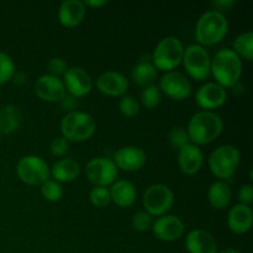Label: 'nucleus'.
Listing matches in <instances>:
<instances>
[{
  "label": "nucleus",
  "mask_w": 253,
  "mask_h": 253,
  "mask_svg": "<svg viewBox=\"0 0 253 253\" xmlns=\"http://www.w3.org/2000/svg\"><path fill=\"white\" fill-rule=\"evenodd\" d=\"M185 130L190 143L197 146L209 145L222 133L224 121L214 111H199L190 118Z\"/></svg>",
  "instance_id": "1"
},
{
  "label": "nucleus",
  "mask_w": 253,
  "mask_h": 253,
  "mask_svg": "<svg viewBox=\"0 0 253 253\" xmlns=\"http://www.w3.org/2000/svg\"><path fill=\"white\" fill-rule=\"evenodd\" d=\"M210 74L225 89L234 88L241 78L242 59L231 48L220 49L211 59Z\"/></svg>",
  "instance_id": "2"
},
{
  "label": "nucleus",
  "mask_w": 253,
  "mask_h": 253,
  "mask_svg": "<svg viewBox=\"0 0 253 253\" xmlns=\"http://www.w3.org/2000/svg\"><path fill=\"white\" fill-rule=\"evenodd\" d=\"M229 31V22L224 12L209 10L198 19L195 25V40L198 44L214 46L224 40Z\"/></svg>",
  "instance_id": "3"
},
{
  "label": "nucleus",
  "mask_w": 253,
  "mask_h": 253,
  "mask_svg": "<svg viewBox=\"0 0 253 253\" xmlns=\"http://www.w3.org/2000/svg\"><path fill=\"white\" fill-rule=\"evenodd\" d=\"M96 123L93 116L84 111L74 110L64 115L61 121L62 137L72 142H84L93 137Z\"/></svg>",
  "instance_id": "4"
},
{
  "label": "nucleus",
  "mask_w": 253,
  "mask_h": 253,
  "mask_svg": "<svg viewBox=\"0 0 253 253\" xmlns=\"http://www.w3.org/2000/svg\"><path fill=\"white\" fill-rule=\"evenodd\" d=\"M241 163V153L232 145H224L215 148L209 156L208 166L212 174L219 180H229L237 172Z\"/></svg>",
  "instance_id": "5"
},
{
  "label": "nucleus",
  "mask_w": 253,
  "mask_h": 253,
  "mask_svg": "<svg viewBox=\"0 0 253 253\" xmlns=\"http://www.w3.org/2000/svg\"><path fill=\"white\" fill-rule=\"evenodd\" d=\"M184 56V44L178 37L168 36L161 40L155 47L152 63L157 71L165 73L172 72L182 63Z\"/></svg>",
  "instance_id": "6"
},
{
  "label": "nucleus",
  "mask_w": 253,
  "mask_h": 253,
  "mask_svg": "<svg viewBox=\"0 0 253 253\" xmlns=\"http://www.w3.org/2000/svg\"><path fill=\"white\" fill-rule=\"evenodd\" d=\"M145 211L151 216H163L172 209L174 204V194L166 184H152L146 189L142 197Z\"/></svg>",
  "instance_id": "7"
},
{
  "label": "nucleus",
  "mask_w": 253,
  "mask_h": 253,
  "mask_svg": "<svg viewBox=\"0 0 253 253\" xmlns=\"http://www.w3.org/2000/svg\"><path fill=\"white\" fill-rule=\"evenodd\" d=\"M182 63L190 78L195 79V81H205L210 76L211 58L205 47L200 46V44L193 43L184 48Z\"/></svg>",
  "instance_id": "8"
},
{
  "label": "nucleus",
  "mask_w": 253,
  "mask_h": 253,
  "mask_svg": "<svg viewBox=\"0 0 253 253\" xmlns=\"http://www.w3.org/2000/svg\"><path fill=\"white\" fill-rule=\"evenodd\" d=\"M16 174L27 185H41L49 179V167L46 161L36 155L24 156L16 165Z\"/></svg>",
  "instance_id": "9"
},
{
  "label": "nucleus",
  "mask_w": 253,
  "mask_h": 253,
  "mask_svg": "<svg viewBox=\"0 0 253 253\" xmlns=\"http://www.w3.org/2000/svg\"><path fill=\"white\" fill-rule=\"evenodd\" d=\"M118 167L113 160L105 157H96L89 161L85 167V175L94 187L108 188L114 184L118 178Z\"/></svg>",
  "instance_id": "10"
},
{
  "label": "nucleus",
  "mask_w": 253,
  "mask_h": 253,
  "mask_svg": "<svg viewBox=\"0 0 253 253\" xmlns=\"http://www.w3.org/2000/svg\"><path fill=\"white\" fill-rule=\"evenodd\" d=\"M158 88L161 93L177 101L185 100L192 95V83L180 72L172 71L163 74Z\"/></svg>",
  "instance_id": "11"
},
{
  "label": "nucleus",
  "mask_w": 253,
  "mask_h": 253,
  "mask_svg": "<svg viewBox=\"0 0 253 253\" xmlns=\"http://www.w3.org/2000/svg\"><path fill=\"white\" fill-rule=\"evenodd\" d=\"M63 83L69 95L76 99L88 95L93 89V81L88 72L79 66H73L63 74Z\"/></svg>",
  "instance_id": "12"
},
{
  "label": "nucleus",
  "mask_w": 253,
  "mask_h": 253,
  "mask_svg": "<svg viewBox=\"0 0 253 253\" xmlns=\"http://www.w3.org/2000/svg\"><path fill=\"white\" fill-rule=\"evenodd\" d=\"M227 99V91L224 86L216 82H209L203 84L195 91V101L203 111H214L225 104Z\"/></svg>",
  "instance_id": "13"
},
{
  "label": "nucleus",
  "mask_w": 253,
  "mask_h": 253,
  "mask_svg": "<svg viewBox=\"0 0 253 253\" xmlns=\"http://www.w3.org/2000/svg\"><path fill=\"white\" fill-rule=\"evenodd\" d=\"M34 90L41 100L47 101V103H57L67 95L63 81L51 74H43L35 82Z\"/></svg>",
  "instance_id": "14"
},
{
  "label": "nucleus",
  "mask_w": 253,
  "mask_h": 253,
  "mask_svg": "<svg viewBox=\"0 0 253 253\" xmlns=\"http://www.w3.org/2000/svg\"><path fill=\"white\" fill-rule=\"evenodd\" d=\"M184 222L175 215H163L152 225L155 237L165 242H173L179 240L184 234Z\"/></svg>",
  "instance_id": "15"
},
{
  "label": "nucleus",
  "mask_w": 253,
  "mask_h": 253,
  "mask_svg": "<svg viewBox=\"0 0 253 253\" xmlns=\"http://www.w3.org/2000/svg\"><path fill=\"white\" fill-rule=\"evenodd\" d=\"M96 88L104 95L121 98L128 89V81L124 74L115 71H106L96 78Z\"/></svg>",
  "instance_id": "16"
},
{
  "label": "nucleus",
  "mask_w": 253,
  "mask_h": 253,
  "mask_svg": "<svg viewBox=\"0 0 253 253\" xmlns=\"http://www.w3.org/2000/svg\"><path fill=\"white\" fill-rule=\"evenodd\" d=\"M114 163L118 169L125 172L140 170L146 163V153L137 146H125L114 153Z\"/></svg>",
  "instance_id": "17"
},
{
  "label": "nucleus",
  "mask_w": 253,
  "mask_h": 253,
  "mask_svg": "<svg viewBox=\"0 0 253 253\" xmlns=\"http://www.w3.org/2000/svg\"><path fill=\"white\" fill-rule=\"evenodd\" d=\"M204 163V153L199 146L194 143L184 146L178 153V166L187 175H194L202 169Z\"/></svg>",
  "instance_id": "18"
},
{
  "label": "nucleus",
  "mask_w": 253,
  "mask_h": 253,
  "mask_svg": "<svg viewBox=\"0 0 253 253\" xmlns=\"http://www.w3.org/2000/svg\"><path fill=\"white\" fill-rule=\"evenodd\" d=\"M253 212L251 207L237 204L230 209L227 215V226L230 231L236 235H244L252 227Z\"/></svg>",
  "instance_id": "19"
},
{
  "label": "nucleus",
  "mask_w": 253,
  "mask_h": 253,
  "mask_svg": "<svg viewBox=\"0 0 253 253\" xmlns=\"http://www.w3.org/2000/svg\"><path fill=\"white\" fill-rule=\"evenodd\" d=\"M185 247L189 253H216L217 242L210 232L202 229L192 230L185 237Z\"/></svg>",
  "instance_id": "20"
},
{
  "label": "nucleus",
  "mask_w": 253,
  "mask_h": 253,
  "mask_svg": "<svg viewBox=\"0 0 253 253\" xmlns=\"http://www.w3.org/2000/svg\"><path fill=\"white\" fill-rule=\"evenodd\" d=\"M85 9L81 0H66L58 9V20L66 29H73L81 25L85 17Z\"/></svg>",
  "instance_id": "21"
},
{
  "label": "nucleus",
  "mask_w": 253,
  "mask_h": 253,
  "mask_svg": "<svg viewBox=\"0 0 253 253\" xmlns=\"http://www.w3.org/2000/svg\"><path fill=\"white\" fill-rule=\"evenodd\" d=\"M109 192L111 202L120 208H130L137 199V190L135 185L125 179L116 180L114 184H111Z\"/></svg>",
  "instance_id": "22"
},
{
  "label": "nucleus",
  "mask_w": 253,
  "mask_h": 253,
  "mask_svg": "<svg viewBox=\"0 0 253 253\" xmlns=\"http://www.w3.org/2000/svg\"><path fill=\"white\" fill-rule=\"evenodd\" d=\"M53 180L58 183L73 182L81 174V166L73 158H61L49 168Z\"/></svg>",
  "instance_id": "23"
},
{
  "label": "nucleus",
  "mask_w": 253,
  "mask_h": 253,
  "mask_svg": "<svg viewBox=\"0 0 253 253\" xmlns=\"http://www.w3.org/2000/svg\"><path fill=\"white\" fill-rule=\"evenodd\" d=\"M232 190L229 183L224 180H216L211 183L208 189V200L211 208L216 210H224L231 203Z\"/></svg>",
  "instance_id": "24"
},
{
  "label": "nucleus",
  "mask_w": 253,
  "mask_h": 253,
  "mask_svg": "<svg viewBox=\"0 0 253 253\" xmlns=\"http://www.w3.org/2000/svg\"><path fill=\"white\" fill-rule=\"evenodd\" d=\"M22 124V113L17 106L5 105L0 108V133L15 132Z\"/></svg>",
  "instance_id": "25"
},
{
  "label": "nucleus",
  "mask_w": 253,
  "mask_h": 253,
  "mask_svg": "<svg viewBox=\"0 0 253 253\" xmlns=\"http://www.w3.org/2000/svg\"><path fill=\"white\" fill-rule=\"evenodd\" d=\"M131 77L137 85L147 86L153 84L155 79L157 78V69L153 66L152 62L143 59L135 64L131 72Z\"/></svg>",
  "instance_id": "26"
},
{
  "label": "nucleus",
  "mask_w": 253,
  "mask_h": 253,
  "mask_svg": "<svg viewBox=\"0 0 253 253\" xmlns=\"http://www.w3.org/2000/svg\"><path fill=\"white\" fill-rule=\"evenodd\" d=\"M232 51L240 57L246 61H252L253 59V34L251 31L244 32L239 35L234 41V48Z\"/></svg>",
  "instance_id": "27"
},
{
  "label": "nucleus",
  "mask_w": 253,
  "mask_h": 253,
  "mask_svg": "<svg viewBox=\"0 0 253 253\" xmlns=\"http://www.w3.org/2000/svg\"><path fill=\"white\" fill-rule=\"evenodd\" d=\"M162 100V93H161L160 88L156 84H150V85L145 86L141 93V104L145 106L148 110L157 108Z\"/></svg>",
  "instance_id": "28"
},
{
  "label": "nucleus",
  "mask_w": 253,
  "mask_h": 253,
  "mask_svg": "<svg viewBox=\"0 0 253 253\" xmlns=\"http://www.w3.org/2000/svg\"><path fill=\"white\" fill-rule=\"evenodd\" d=\"M63 188H62L61 183L56 182L53 179H47L46 182L41 184V194L47 202L56 203L61 200L63 197Z\"/></svg>",
  "instance_id": "29"
},
{
  "label": "nucleus",
  "mask_w": 253,
  "mask_h": 253,
  "mask_svg": "<svg viewBox=\"0 0 253 253\" xmlns=\"http://www.w3.org/2000/svg\"><path fill=\"white\" fill-rule=\"evenodd\" d=\"M15 73H16V69H15V63L11 57L5 52H0V85L11 81Z\"/></svg>",
  "instance_id": "30"
},
{
  "label": "nucleus",
  "mask_w": 253,
  "mask_h": 253,
  "mask_svg": "<svg viewBox=\"0 0 253 253\" xmlns=\"http://www.w3.org/2000/svg\"><path fill=\"white\" fill-rule=\"evenodd\" d=\"M141 109V104L132 95L121 96L120 103H119V110L126 118H135L138 115Z\"/></svg>",
  "instance_id": "31"
},
{
  "label": "nucleus",
  "mask_w": 253,
  "mask_h": 253,
  "mask_svg": "<svg viewBox=\"0 0 253 253\" xmlns=\"http://www.w3.org/2000/svg\"><path fill=\"white\" fill-rule=\"evenodd\" d=\"M89 199H90V203L95 208H105L111 202L110 192H109L108 188L94 187L90 190Z\"/></svg>",
  "instance_id": "32"
},
{
  "label": "nucleus",
  "mask_w": 253,
  "mask_h": 253,
  "mask_svg": "<svg viewBox=\"0 0 253 253\" xmlns=\"http://www.w3.org/2000/svg\"><path fill=\"white\" fill-rule=\"evenodd\" d=\"M168 138H169V142L173 147L183 148L184 146L189 145L190 140L189 136H188V132L185 128L183 127H174L169 131V135H168Z\"/></svg>",
  "instance_id": "33"
},
{
  "label": "nucleus",
  "mask_w": 253,
  "mask_h": 253,
  "mask_svg": "<svg viewBox=\"0 0 253 253\" xmlns=\"http://www.w3.org/2000/svg\"><path fill=\"white\" fill-rule=\"evenodd\" d=\"M153 220L146 211H138L132 216V227L138 232H146L152 229Z\"/></svg>",
  "instance_id": "34"
},
{
  "label": "nucleus",
  "mask_w": 253,
  "mask_h": 253,
  "mask_svg": "<svg viewBox=\"0 0 253 253\" xmlns=\"http://www.w3.org/2000/svg\"><path fill=\"white\" fill-rule=\"evenodd\" d=\"M49 151L54 157H64L69 151V142L62 136L53 138L49 145Z\"/></svg>",
  "instance_id": "35"
},
{
  "label": "nucleus",
  "mask_w": 253,
  "mask_h": 253,
  "mask_svg": "<svg viewBox=\"0 0 253 253\" xmlns=\"http://www.w3.org/2000/svg\"><path fill=\"white\" fill-rule=\"evenodd\" d=\"M47 67H48L49 74L54 77H58V78L59 76H63L67 69H68L66 61L63 58H61V57H53V58L49 59Z\"/></svg>",
  "instance_id": "36"
},
{
  "label": "nucleus",
  "mask_w": 253,
  "mask_h": 253,
  "mask_svg": "<svg viewBox=\"0 0 253 253\" xmlns=\"http://www.w3.org/2000/svg\"><path fill=\"white\" fill-rule=\"evenodd\" d=\"M239 200L240 204H244L250 207L253 203V188L251 184H245L239 190Z\"/></svg>",
  "instance_id": "37"
},
{
  "label": "nucleus",
  "mask_w": 253,
  "mask_h": 253,
  "mask_svg": "<svg viewBox=\"0 0 253 253\" xmlns=\"http://www.w3.org/2000/svg\"><path fill=\"white\" fill-rule=\"evenodd\" d=\"M212 5L216 7L217 11L222 12V10H224V11H227V10H230L231 7H234L235 1L234 0H217V1H212Z\"/></svg>",
  "instance_id": "38"
},
{
  "label": "nucleus",
  "mask_w": 253,
  "mask_h": 253,
  "mask_svg": "<svg viewBox=\"0 0 253 253\" xmlns=\"http://www.w3.org/2000/svg\"><path fill=\"white\" fill-rule=\"evenodd\" d=\"M59 103H62V105H63L64 110H68L69 113H72V111H74V109H76L77 106V100L74 96L72 95H66L63 99H62Z\"/></svg>",
  "instance_id": "39"
},
{
  "label": "nucleus",
  "mask_w": 253,
  "mask_h": 253,
  "mask_svg": "<svg viewBox=\"0 0 253 253\" xmlns=\"http://www.w3.org/2000/svg\"><path fill=\"white\" fill-rule=\"evenodd\" d=\"M84 6H89V7H94V9H98V7L104 6V5L108 4V1L105 0H86V1H83Z\"/></svg>",
  "instance_id": "40"
},
{
  "label": "nucleus",
  "mask_w": 253,
  "mask_h": 253,
  "mask_svg": "<svg viewBox=\"0 0 253 253\" xmlns=\"http://www.w3.org/2000/svg\"><path fill=\"white\" fill-rule=\"evenodd\" d=\"M220 253H241V252L237 251V250H235V249H225V250H222Z\"/></svg>",
  "instance_id": "41"
},
{
  "label": "nucleus",
  "mask_w": 253,
  "mask_h": 253,
  "mask_svg": "<svg viewBox=\"0 0 253 253\" xmlns=\"http://www.w3.org/2000/svg\"><path fill=\"white\" fill-rule=\"evenodd\" d=\"M0 141H1V133H0Z\"/></svg>",
  "instance_id": "42"
}]
</instances>
